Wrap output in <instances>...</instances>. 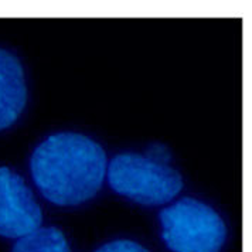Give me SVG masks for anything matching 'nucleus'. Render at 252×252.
Here are the masks:
<instances>
[{"mask_svg":"<svg viewBox=\"0 0 252 252\" xmlns=\"http://www.w3.org/2000/svg\"><path fill=\"white\" fill-rule=\"evenodd\" d=\"M27 101L24 69L16 56L0 48V130L12 126Z\"/></svg>","mask_w":252,"mask_h":252,"instance_id":"obj_5","label":"nucleus"},{"mask_svg":"<svg viewBox=\"0 0 252 252\" xmlns=\"http://www.w3.org/2000/svg\"><path fill=\"white\" fill-rule=\"evenodd\" d=\"M108 182L118 194L143 206L169 203L183 189L182 174L166 164H158L145 156L125 153L112 159Z\"/></svg>","mask_w":252,"mask_h":252,"instance_id":"obj_3","label":"nucleus"},{"mask_svg":"<svg viewBox=\"0 0 252 252\" xmlns=\"http://www.w3.org/2000/svg\"><path fill=\"white\" fill-rule=\"evenodd\" d=\"M148 160L153 161V163H158V164H166L170 161L172 159V155H170V150L167 149V146L161 145V143H152L148 152H146V156H145Z\"/></svg>","mask_w":252,"mask_h":252,"instance_id":"obj_8","label":"nucleus"},{"mask_svg":"<svg viewBox=\"0 0 252 252\" xmlns=\"http://www.w3.org/2000/svg\"><path fill=\"white\" fill-rule=\"evenodd\" d=\"M161 238L173 252H220L227 229L214 208L184 197L160 211Z\"/></svg>","mask_w":252,"mask_h":252,"instance_id":"obj_2","label":"nucleus"},{"mask_svg":"<svg viewBox=\"0 0 252 252\" xmlns=\"http://www.w3.org/2000/svg\"><path fill=\"white\" fill-rule=\"evenodd\" d=\"M95 252H150L135 241L118 240L105 244Z\"/></svg>","mask_w":252,"mask_h":252,"instance_id":"obj_7","label":"nucleus"},{"mask_svg":"<svg viewBox=\"0 0 252 252\" xmlns=\"http://www.w3.org/2000/svg\"><path fill=\"white\" fill-rule=\"evenodd\" d=\"M41 208L23 179L0 167V237L23 238L40 228Z\"/></svg>","mask_w":252,"mask_h":252,"instance_id":"obj_4","label":"nucleus"},{"mask_svg":"<svg viewBox=\"0 0 252 252\" xmlns=\"http://www.w3.org/2000/svg\"><path fill=\"white\" fill-rule=\"evenodd\" d=\"M12 252H71L67 238L56 227L35 229L14 244Z\"/></svg>","mask_w":252,"mask_h":252,"instance_id":"obj_6","label":"nucleus"},{"mask_svg":"<svg viewBox=\"0 0 252 252\" xmlns=\"http://www.w3.org/2000/svg\"><path fill=\"white\" fill-rule=\"evenodd\" d=\"M30 170L35 186L48 201L78 206L101 189L106 155L91 138L64 132L48 136L35 148Z\"/></svg>","mask_w":252,"mask_h":252,"instance_id":"obj_1","label":"nucleus"}]
</instances>
